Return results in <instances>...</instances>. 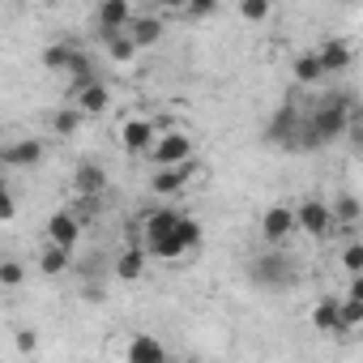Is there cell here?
I'll use <instances>...</instances> for the list:
<instances>
[{
    "mask_svg": "<svg viewBox=\"0 0 363 363\" xmlns=\"http://www.w3.org/2000/svg\"><path fill=\"white\" fill-rule=\"evenodd\" d=\"M145 158H150L154 167L189 162V158H197V141H193L189 133H179V128H162V133H154V141H150Z\"/></svg>",
    "mask_w": 363,
    "mask_h": 363,
    "instance_id": "obj_2",
    "label": "cell"
},
{
    "mask_svg": "<svg viewBox=\"0 0 363 363\" xmlns=\"http://www.w3.org/2000/svg\"><path fill=\"white\" fill-rule=\"evenodd\" d=\"M39 5H60V0H39Z\"/></svg>",
    "mask_w": 363,
    "mask_h": 363,
    "instance_id": "obj_34",
    "label": "cell"
},
{
    "mask_svg": "<svg viewBox=\"0 0 363 363\" xmlns=\"http://www.w3.org/2000/svg\"><path fill=\"white\" fill-rule=\"evenodd\" d=\"M124 359H128V363H162V359H167V346H162L158 337H150V333H137V337H128Z\"/></svg>",
    "mask_w": 363,
    "mask_h": 363,
    "instance_id": "obj_15",
    "label": "cell"
},
{
    "mask_svg": "<svg viewBox=\"0 0 363 363\" xmlns=\"http://www.w3.org/2000/svg\"><path fill=\"white\" fill-rule=\"evenodd\" d=\"M69 52H73V43H48L43 48V69H52V73H65V65H69Z\"/></svg>",
    "mask_w": 363,
    "mask_h": 363,
    "instance_id": "obj_28",
    "label": "cell"
},
{
    "mask_svg": "<svg viewBox=\"0 0 363 363\" xmlns=\"http://www.w3.org/2000/svg\"><path fill=\"white\" fill-rule=\"evenodd\" d=\"M13 346H18L22 354H35V350H39V337H35V329H18V333H13Z\"/></svg>",
    "mask_w": 363,
    "mask_h": 363,
    "instance_id": "obj_32",
    "label": "cell"
},
{
    "mask_svg": "<svg viewBox=\"0 0 363 363\" xmlns=\"http://www.w3.org/2000/svg\"><path fill=\"white\" fill-rule=\"evenodd\" d=\"M18 214V197H13V189L5 184V175H0V223H9Z\"/></svg>",
    "mask_w": 363,
    "mask_h": 363,
    "instance_id": "obj_30",
    "label": "cell"
},
{
    "mask_svg": "<svg viewBox=\"0 0 363 363\" xmlns=\"http://www.w3.org/2000/svg\"><path fill=\"white\" fill-rule=\"evenodd\" d=\"M116 141H120L124 154H145L150 141H154V120H145V116H128V120L116 128Z\"/></svg>",
    "mask_w": 363,
    "mask_h": 363,
    "instance_id": "obj_8",
    "label": "cell"
},
{
    "mask_svg": "<svg viewBox=\"0 0 363 363\" xmlns=\"http://www.w3.org/2000/svg\"><path fill=\"white\" fill-rule=\"evenodd\" d=\"M133 18V0H99L94 9V22H99V35H111V30H124V22Z\"/></svg>",
    "mask_w": 363,
    "mask_h": 363,
    "instance_id": "obj_13",
    "label": "cell"
},
{
    "mask_svg": "<svg viewBox=\"0 0 363 363\" xmlns=\"http://www.w3.org/2000/svg\"><path fill=\"white\" fill-rule=\"evenodd\" d=\"M240 18H244L248 26L269 22V18H274V0H240Z\"/></svg>",
    "mask_w": 363,
    "mask_h": 363,
    "instance_id": "obj_24",
    "label": "cell"
},
{
    "mask_svg": "<svg viewBox=\"0 0 363 363\" xmlns=\"http://www.w3.org/2000/svg\"><path fill=\"white\" fill-rule=\"evenodd\" d=\"M359 111H354V103L350 99H342V94H333V99H320L316 103V111L303 120V137H299V145H325V141H337L342 133H346V124L354 120Z\"/></svg>",
    "mask_w": 363,
    "mask_h": 363,
    "instance_id": "obj_1",
    "label": "cell"
},
{
    "mask_svg": "<svg viewBox=\"0 0 363 363\" xmlns=\"http://www.w3.org/2000/svg\"><path fill=\"white\" fill-rule=\"evenodd\" d=\"M150 5H158V9H184V0H150Z\"/></svg>",
    "mask_w": 363,
    "mask_h": 363,
    "instance_id": "obj_33",
    "label": "cell"
},
{
    "mask_svg": "<svg viewBox=\"0 0 363 363\" xmlns=\"http://www.w3.org/2000/svg\"><path fill=\"white\" fill-rule=\"evenodd\" d=\"M342 5H354V0H342Z\"/></svg>",
    "mask_w": 363,
    "mask_h": 363,
    "instance_id": "obj_36",
    "label": "cell"
},
{
    "mask_svg": "<svg viewBox=\"0 0 363 363\" xmlns=\"http://www.w3.org/2000/svg\"><path fill=\"white\" fill-rule=\"evenodd\" d=\"M252 278L261 286H286V282H295V265H291L286 252H269V257H257Z\"/></svg>",
    "mask_w": 363,
    "mask_h": 363,
    "instance_id": "obj_9",
    "label": "cell"
},
{
    "mask_svg": "<svg viewBox=\"0 0 363 363\" xmlns=\"http://www.w3.org/2000/svg\"><path fill=\"white\" fill-rule=\"evenodd\" d=\"M291 77H295L299 86H316V82H325V69H320L316 52H299L295 65H291Z\"/></svg>",
    "mask_w": 363,
    "mask_h": 363,
    "instance_id": "obj_18",
    "label": "cell"
},
{
    "mask_svg": "<svg viewBox=\"0 0 363 363\" xmlns=\"http://www.w3.org/2000/svg\"><path fill=\"white\" fill-rule=\"evenodd\" d=\"M312 329H320V333H346V329H342V303H337V295L316 299V308H312Z\"/></svg>",
    "mask_w": 363,
    "mask_h": 363,
    "instance_id": "obj_17",
    "label": "cell"
},
{
    "mask_svg": "<svg viewBox=\"0 0 363 363\" xmlns=\"http://www.w3.org/2000/svg\"><path fill=\"white\" fill-rule=\"evenodd\" d=\"M329 214H333V227H354L359 223V201H354V193H342V197H333L329 201Z\"/></svg>",
    "mask_w": 363,
    "mask_h": 363,
    "instance_id": "obj_21",
    "label": "cell"
},
{
    "mask_svg": "<svg viewBox=\"0 0 363 363\" xmlns=\"http://www.w3.org/2000/svg\"><path fill=\"white\" fill-rule=\"evenodd\" d=\"M0 175H5V158H0Z\"/></svg>",
    "mask_w": 363,
    "mask_h": 363,
    "instance_id": "obj_35",
    "label": "cell"
},
{
    "mask_svg": "<svg viewBox=\"0 0 363 363\" xmlns=\"http://www.w3.org/2000/svg\"><path fill=\"white\" fill-rule=\"evenodd\" d=\"M175 235H179V244H184V252H197V248H201V223L189 218V214H179Z\"/></svg>",
    "mask_w": 363,
    "mask_h": 363,
    "instance_id": "obj_25",
    "label": "cell"
},
{
    "mask_svg": "<svg viewBox=\"0 0 363 363\" xmlns=\"http://www.w3.org/2000/svg\"><path fill=\"white\" fill-rule=\"evenodd\" d=\"M69 94H73V107H77L86 120H90V116H103V111L111 107V90L99 82V73H94V77H86V82H73V90H69Z\"/></svg>",
    "mask_w": 363,
    "mask_h": 363,
    "instance_id": "obj_5",
    "label": "cell"
},
{
    "mask_svg": "<svg viewBox=\"0 0 363 363\" xmlns=\"http://www.w3.org/2000/svg\"><path fill=\"white\" fill-rule=\"evenodd\" d=\"M124 35L137 43V52H141V48H158L162 35H167V22H162L158 13H133V18L124 22Z\"/></svg>",
    "mask_w": 363,
    "mask_h": 363,
    "instance_id": "obj_7",
    "label": "cell"
},
{
    "mask_svg": "<svg viewBox=\"0 0 363 363\" xmlns=\"http://www.w3.org/2000/svg\"><path fill=\"white\" fill-rule=\"evenodd\" d=\"M337 303H342V329H346V333L359 329V325H363V299H359V295H337Z\"/></svg>",
    "mask_w": 363,
    "mask_h": 363,
    "instance_id": "obj_27",
    "label": "cell"
},
{
    "mask_svg": "<svg viewBox=\"0 0 363 363\" xmlns=\"http://www.w3.org/2000/svg\"><path fill=\"white\" fill-rule=\"evenodd\" d=\"M73 189H77V197H103L107 193V171L99 162H82L73 171Z\"/></svg>",
    "mask_w": 363,
    "mask_h": 363,
    "instance_id": "obj_14",
    "label": "cell"
},
{
    "mask_svg": "<svg viewBox=\"0 0 363 363\" xmlns=\"http://www.w3.org/2000/svg\"><path fill=\"white\" fill-rule=\"evenodd\" d=\"M48 240L60 244V248H77V240H82V218H77L73 210H56V214L48 218Z\"/></svg>",
    "mask_w": 363,
    "mask_h": 363,
    "instance_id": "obj_12",
    "label": "cell"
},
{
    "mask_svg": "<svg viewBox=\"0 0 363 363\" xmlns=\"http://www.w3.org/2000/svg\"><path fill=\"white\" fill-rule=\"evenodd\" d=\"M69 261H73V248H60V244H43V252H39V274H65L69 269Z\"/></svg>",
    "mask_w": 363,
    "mask_h": 363,
    "instance_id": "obj_19",
    "label": "cell"
},
{
    "mask_svg": "<svg viewBox=\"0 0 363 363\" xmlns=\"http://www.w3.org/2000/svg\"><path fill=\"white\" fill-rule=\"evenodd\" d=\"M145 265H150V252H145V244H128V248L116 257V278H124V282H137V278L145 274Z\"/></svg>",
    "mask_w": 363,
    "mask_h": 363,
    "instance_id": "obj_16",
    "label": "cell"
},
{
    "mask_svg": "<svg viewBox=\"0 0 363 363\" xmlns=\"http://www.w3.org/2000/svg\"><path fill=\"white\" fill-rule=\"evenodd\" d=\"M257 227H261V240L265 244H286L295 235V206H269Z\"/></svg>",
    "mask_w": 363,
    "mask_h": 363,
    "instance_id": "obj_6",
    "label": "cell"
},
{
    "mask_svg": "<svg viewBox=\"0 0 363 363\" xmlns=\"http://www.w3.org/2000/svg\"><path fill=\"white\" fill-rule=\"evenodd\" d=\"M316 60H320L325 77H329V73H346V69L354 65V43H350V39H325V43L316 48Z\"/></svg>",
    "mask_w": 363,
    "mask_h": 363,
    "instance_id": "obj_10",
    "label": "cell"
},
{
    "mask_svg": "<svg viewBox=\"0 0 363 363\" xmlns=\"http://www.w3.org/2000/svg\"><path fill=\"white\" fill-rule=\"evenodd\" d=\"M26 282V265L13 252H0V291H18Z\"/></svg>",
    "mask_w": 363,
    "mask_h": 363,
    "instance_id": "obj_20",
    "label": "cell"
},
{
    "mask_svg": "<svg viewBox=\"0 0 363 363\" xmlns=\"http://www.w3.org/2000/svg\"><path fill=\"white\" fill-rule=\"evenodd\" d=\"M342 265H346V274H363V244H359V240H350V244H346Z\"/></svg>",
    "mask_w": 363,
    "mask_h": 363,
    "instance_id": "obj_31",
    "label": "cell"
},
{
    "mask_svg": "<svg viewBox=\"0 0 363 363\" xmlns=\"http://www.w3.org/2000/svg\"><path fill=\"white\" fill-rule=\"evenodd\" d=\"M65 73H69V82H86V77H94V60H90V52L73 48V52H69V65H65Z\"/></svg>",
    "mask_w": 363,
    "mask_h": 363,
    "instance_id": "obj_26",
    "label": "cell"
},
{
    "mask_svg": "<svg viewBox=\"0 0 363 363\" xmlns=\"http://www.w3.org/2000/svg\"><path fill=\"white\" fill-rule=\"evenodd\" d=\"M295 231H303V235H312V240H329L337 227H333V214H329V201H320V197H303L299 206H295Z\"/></svg>",
    "mask_w": 363,
    "mask_h": 363,
    "instance_id": "obj_3",
    "label": "cell"
},
{
    "mask_svg": "<svg viewBox=\"0 0 363 363\" xmlns=\"http://www.w3.org/2000/svg\"><path fill=\"white\" fill-rule=\"evenodd\" d=\"M223 9V0H184V13L193 18V22H206V18H214Z\"/></svg>",
    "mask_w": 363,
    "mask_h": 363,
    "instance_id": "obj_29",
    "label": "cell"
},
{
    "mask_svg": "<svg viewBox=\"0 0 363 363\" xmlns=\"http://www.w3.org/2000/svg\"><path fill=\"white\" fill-rule=\"evenodd\" d=\"M103 48H107V56H111L116 65H128V60L137 56V43H133L124 30H111V35H103Z\"/></svg>",
    "mask_w": 363,
    "mask_h": 363,
    "instance_id": "obj_22",
    "label": "cell"
},
{
    "mask_svg": "<svg viewBox=\"0 0 363 363\" xmlns=\"http://www.w3.org/2000/svg\"><path fill=\"white\" fill-rule=\"evenodd\" d=\"M82 124H86V116H82L77 107H56V111H52L56 137H73V133H82Z\"/></svg>",
    "mask_w": 363,
    "mask_h": 363,
    "instance_id": "obj_23",
    "label": "cell"
},
{
    "mask_svg": "<svg viewBox=\"0 0 363 363\" xmlns=\"http://www.w3.org/2000/svg\"><path fill=\"white\" fill-rule=\"evenodd\" d=\"M48 154V145L39 137H22L13 145H0V158H5V167H39Z\"/></svg>",
    "mask_w": 363,
    "mask_h": 363,
    "instance_id": "obj_11",
    "label": "cell"
},
{
    "mask_svg": "<svg viewBox=\"0 0 363 363\" xmlns=\"http://www.w3.org/2000/svg\"><path fill=\"white\" fill-rule=\"evenodd\" d=\"M193 175H197V158L175 162V167H154V175H150V193H158V197H179V193L189 189Z\"/></svg>",
    "mask_w": 363,
    "mask_h": 363,
    "instance_id": "obj_4",
    "label": "cell"
}]
</instances>
